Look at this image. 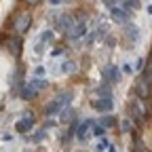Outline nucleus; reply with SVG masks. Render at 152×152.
Masks as SVG:
<instances>
[{
  "mask_svg": "<svg viewBox=\"0 0 152 152\" xmlns=\"http://www.w3.org/2000/svg\"><path fill=\"white\" fill-rule=\"evenodd\" d=\"M70 102H72V93H61V95H57L53 102H49V104L45 106V114H47V116L59 114V112H64V110L70 106Z\"/></svg>",
  "mask_w": 152,
  "mask_h": 152,
  "instance_id": "1",
  "label": "nucleus"
},
{
  "mask_svg": "<svg viewBox=\"0 0 152 152\" xmlns=\"http://www.w3.org/2000/svg\"><path fill=\"white\" fill-rule=\"evenodd\" d=\"M30 26H32V15H30V13H19V15L15 17V21H13L15 34H26V32L30 30Z\"/></svg>",
  "mask_w": 152,
  "mask_h": 152,
  "instance_id": "2",
  "label": "nucleus"
},
{
  "mask_svg": "<svg viewBox=\"0 0 152 152\" xmlns=\"http://www.w3.org/2000/svg\"><path fill=\"white\" fill-rule=\"evenodd\" d=\"M110 17L114 19L116 23H129V11L127 9H121V7H110Z\"/></svg>",
  "mask_w": 152,
  "mask_h": 152,
  "instance_id": "3",
  "label": "nucleus"
},
{
  "mask_svg": "<svg viewBox=\"0 0 152 152\" xmlns=\"http://www.w3.org/2000/svg\"><path fill=\"white\" fill-rule=\"evenodd\" d=\"M129 110H131V116H135L137 121H142V118L146 116V106H144L142 97H137V99H133V104L129 106Z\"/></svg>",
  "mask_w": 152,
  "mask_h": 152,
  "instance_id": "4",
  "label": "nucleus"
},
{
  "mask_svg": "<svg viewBox=\"0 0 152 152\" xmlns=\"http://www.w3.org/2000/svg\"><path fill=\"white\" fill-rule=\"evenodd\" d=\"M104 78H106V83H110V85H116V83L121 80V72H118V68H114V66L104 68Z\"/></svg>",
  "mask_w": 152,
  "mask_h": 152,
  "instance_id": "5",
  "label": "nucleus"
},
{
  "mask_svg": "<svg viewBox=\"0 0 152 152\" xmlns=\"http://www.w3.org/2000/svg\"><path fill=\"white\" fill-rule=\"evenodd\" d=\"M74 23H76V21H74V17H72V15H61V17L55 21V28H57V30H61V32H68Z\"/></svg>",
  "mask_w": 152,
  "mask_h": 152,
  "instance_id": "6",
  "label": "nucleus"
},
{
  "mask_svg": "<svg viewBox=\"0 0 152 152\" xmlns=\"http://www.w3.org/2000/svg\"><path fill=\"white\" fill-rule=\"evenodd\" d=\"M93 108L99 110V112H110L114 108V102H112V97H99V99L93 102Z\"/></svg>",
  "mask_w": 152,
  "mask_h": 152,
  "instance_id": "7",
  "label": "nucleus"
},
{
  "mask_svg": "<svg viewBox=\"0 0 152 152\" xmlns=\"http://www.w3.org/2000/svg\"><path fill=\"white\" fill-rule=\"evenodd\" d=\"M85 32H87V23H85V21H76V23L68 30V36H70V38H80Z\"/></svg>",
  "mask_w": 152,
  "mask_h": 152,
  "instance_id": "8",
  "label": "nucleus"
},
{
  "mask_svg": "<svg viewBox=\"0 0 152 152\" xmlns=\"http://www.w3.org/2000/svg\"><path fill=\"white\" fill-rule=\"evenodd\" d=\"M150 87H152V85H150V83L144 78V76H142V78L137 80V85H135V89H137V93H140L137 97H142V99H144V97H148V93H150Z\"/></svg>",
  "mask_w": 152,
  "mask_h": 152,
  "instance_id": "9",
  "label": "nucleus"
},
{
  "mask_svg": "<svg viewBox=\"0 0 152 152\" xmlns=\"http://www.w3.org/2000/svg\"><path fill=\"white\" fill-rule=\"evenodd\" d=\"M32 127H34V118H32V116H26V118H21V121H17V125H15V129H17L19 133H28Z\"/></svg>",
  "mask_w": 152,
  "mask_h": 152,
  "instance_id": "10",
  "label": "nucleus"
},
{
  "mask_svg": "<svg viewBox=\"0 0 152 152\" xmlns=\"http://www.w3.org/2000/svg\"><path fill=\"white\" fill-rule=\"evenodd\" d=\"M91 127H95V123H93V121H85V123H83L78 129H76V137H78V140H85Z\"/></svg>",
  "mask_w": 152,
  "mask_h": 152,
  "instance_id": "11",
  "label": "nucleus"
},
{
  "mask_svg": "<svg viewBox=\"0 0 152 152\" xmlns=\"http://www.w3.org/2000/svg\"><path fill=\"white\" fill-rule=\"evenodd\" d=\"M125 34H127V38L131 42H135L137 36H140V30H137V26H133V23H125Z\"/></svg>",
  "mask_w": 152,
  "mask_h": 152,
  "instance_id": "12",
  "label": "nucleus"
},
{
  "mask_svg": "<svg viewBox=\"0 0 152 152\" xmlns=\"http://www.w3.org/2000/svg\"><path fill=\"white\" fill-rule=\"evenodd\" d=\"M36 93H38V91H36L32 85H26V87L21 89V95H19V97H21V99H34Z\"/></svg>",
  "mask_w": 152,
  "mask_h": 152,
  "instance_id": "13",
  "label": "nucleus"
},
{
  "mask_svg": "<svg viewBox=\"0 0 152 152\" xmlns=\"http://www.w3.org/2000/svg\"><path fill=\"white\" fill-rule=\"evenodd\" d=\"M9 49L13 55H19V38H11L9 40Z\"/></svg>",
  "mask_w": 152,
  "mask_h": 152,
  "instance_id": "14",
  "label": "nucleus"
},
{
  "mask_svg": "<svg viewBox=\"0 0 152 152\" xmlns=\"http://www.w3.org/2000/svg\"><path fill=\"white\" fill-rule=\"evenodd\" d=\"M30 85H32L36 91H42V89H47V87H49V83H47V80H38V78H36V80H32Z\"/></svg>",
  "mask_w": 152,
  "mask_h": 152,
  "instance_id": "15",
  "label": "nucleus"
},
{
  "mask_svg": "<svg viewBox=\"0 0 152 152\" xmlns=\"http://www.w3.org/2000/svg\"><path fill=\"white\" fill-rule=\"evenodd\" d=\"M144 78L152 85V61H148V64H146V68H144Z\"/></svg>",
  "mask_w": 152,
  "mask_h": 152,
  "instance_id": "16",
  "label": "nucleus"
},
{
  "mask_svg": "<svg viewBox=\"0 0 152 152\" xmlns=\"http://www.w3.org/2000/svg\"><path fill=\"white\" fill-rule=\"evenodd\" d=\"M106 85H108V83H106ZM106 85L97 89V95H99V97H112V91H110V87H106Z\"/></svg>",
  "mask_w": 152,
  "mask_h": 152,
  "instance_id": "17",
  "label": "nucleus"
},
{
  "mask_svg": "<svg viewBox=\"0 0 152 152\" xmlns=\"http://www.w3.org/2000/svg\"><path fill=\"white\" fill-rule=\"evenodd\" d=\"M72 116H74V110H72V108L68 106V108L64 110V114H61V121H64V123H68V121H70Z\"/></svg>",
  "mask_w": 152,
  "mask_h": 152,
  "instance_id": "18",
  "label": "nucleus"
},
{
  "mask_svg": "<svg viewBox=\"0 0 152 152\" xmlns=\"http://www.w3.org/2000/svg\"><path fill=\"white\" fill-rule=\"evenodd\" d=\"M99 125H102L104 129H106V127H112V125H114V118H112V116H104V118L99 121Z\"/></svg>",
  "mask_w": 152,
  "mask_h": 152,
  "instance_id": "19",
  "label": "nucleus"
},
{
  "mask_svg": "<svg viewBox=\"0 0 152 152\" xmlns=\"http://www.w3.org/2000/svg\"><path fill=\"white\" fill-rule=\"evenodd\" d=\"M133 150H135V152H148V150L144 148V144H142L140 140H135V142H133Z\"/></svg>",
  "mask_w": 152,
  "mask_h": 152,
  "instance_id": "20",
  "label": "nucleus"
},
{
  "mask_svg": "<svg viewBox=\"0 0 152 152\" xmlns=\"http://www.w3.org/2000/svg\"><path fill=\"white\" fill-rule=\"evenodd\" d=\"M121 131H123V133H129V131H131V123H129V121H123V123H121Z\"/></svg>",
  "mask_w": 152,
  "mask_h": 152,
  "instance_id": "21",
  "label": "nucleus"
},
{
  "mask_svg": "<svg viewBox=\"0 0 152 152\" xmlns=\"http://www.w3.org/2000/svg\"><path fill=\"white\" fill-rule=\"evenodd\" d=\"M64 70H66V72H74V70H76V64H72V61H68V64L64 66Z\"/></svg>",
  "mask_w": 152,
  "mask_h": 152,
  "instance_id": "22",
  "label": "nucleus"
},
{
  "mask_svg": "<svg viewBox=\"0 0 152 152\" xmlns=\"http://www.w3.org/2000/svg\"><path fill=\"white\" fill-rule=\"evenodd\" d=\"M123 2H125L127 7H137V4H140V0H123Z\"/></svg>",
  "mask_w": 152,
  "mask_h": 152,
  "instance_id": "23",
  "label": "nucleus"
},
{
  "mask_svg": "<svg viewBox=\"0 0 152 152\" xmlns=\"http://www.w3.org/2000/svg\"><path fill=\"white\" fill-rule=\"evenodd\" d=\"M26 2H28L30 7H36V4H40V2H42V0H26Z\"/></svg>",
  "mask_w": 152,
  "mask_h": 152,
  "instance_id": "24",
  "label": "nucleus"
},
{
  "mask_svg": "<svg viewBox=\"0 0 152 152\" xmlns=\"http://www.w3.org/2000/svg\"><path fill=\"white\" fill-rule=\"evenodd\" d=\"M34 74H36V76H42V74H45V70H42V68H36V72H34Z\"/></svg>",
  "mask_w": 152,
  "mask_h": 152,
  "instance_id": "25",
  "label": "nucleus"
}]
</instances>
